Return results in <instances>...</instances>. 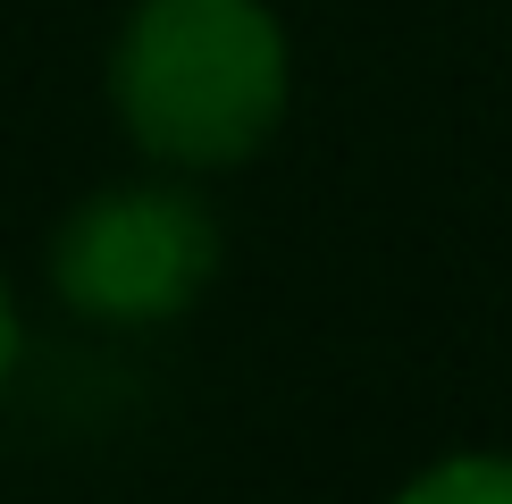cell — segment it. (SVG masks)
I'll use <instances>...</instances> for the list:
<instances>
[{
    "instance_id": "cell-4",
    "label": "cell",
    "mask_w": 512,
    "mask_h": 504,
    "mask_svg": "<svg viewBox=\"0 0 512 504\" xmlns=\"http://www.w3.org/2000/svg\"><path fill=\"white\" fill-rule=\"evenodd\" d=\"M17 370V303H9V278H0V387Z\"/></svg>"
},
{
    "instance_id": "cell-3",
    "label": "cell",
    "mask_w": 512,
    "mask_h": 504,
    "mask_svg": "<svg viewBox=\"0 0 512 504\" xmlns=\"http://www.w3.org/2000/svg\"><path fill=\"white\" fill-rule=\"evenodd\" d=\"M387 504H512V454H445L412 471Z\"/></svg>"
},
{
    "instance_id": "cell-2",
    "label": "cell",
    "mask_w": 512,
    "mask_h": 504,
    "mask_svg": "<svg viewBox=\"0 0 512 504\" xmlns=\"http://www.w3.org/2000/svg\"><path fill=\"white\" fill-rule=\"evenodd\" d=\"M219 219L185 185H110L51 236L59 303L101 328H160L219 278Z\"/></svg>"
},
{
    "instance_id": "cell-1",
    "label": "cell",
    "mask_w": 512,
    "mask_h": 504,
    "mask_svg": "<svg viewBox=\"0 0 512 504\" xmlns=\"http://www.w3.org/2000/svg\"><path fill=\"white\" fill-rule=\"evenodd\" d=\"M294 93V42L269 0H135L110 51V101L160 168H244Z\"/></svg>"
}]
</instances>
